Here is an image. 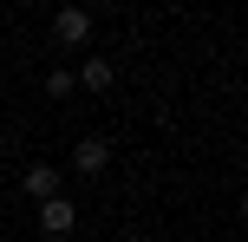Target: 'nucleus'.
Listing matches in <instances>:
<instances>
[{"instance_id":"nucleus-1","label":"nucleus","mask_w":248,"mask_h":242,"mask_svg":"<svg viewBox=\"0 0 248 242\" xmlns=\"http://www.w3.org/2000/svg\"><path fill=\"white\" fill-rule=\"evenodd\" d=\"M52 33H59L65 46H78V39L92 33V13L85 7H59V13H52Z\"/></svg>"},{"instance_id":"nucleus-2","label":"nucleus","mask_w":248,"mask_h":242,"mask_svg":"<svg viewBox=\"0 0 248 242\" xmlns=\"http://www.w3.org/2000/svg\"><path fill=\"white\" fill-rule=\"evenodd\" d=\"M72 223H78V210L65 203V196H46V203H39V229H46V236H65Z\"/></svg>"},{"instance_id":"nucleus-3","label":"nucleus","mask_w":248,"mask_h":242,"mask_svg":"<svg viewBox=\"0 0 248 242\" xmlns=\"http://www.w3.org/2000/svg\"><path fill=\"white\" fill-rule=\"evenodd\" d=\"M72 164L85 170V177H98V170L111 164V144H105V138H78V151H72Z\"/></svg>"},{"instance_id":"nucleus-4","label":"nucleus","mask_w":248,"mask_h":242,"mask_svg":"<svg viewBox=\"0 0 248 242\" xmlns=\"http://www.w3.org/2000/svg\"><path fill=\"white\" fill-rule=\"evenodd\" d=\"M26 196H33V203H46V196H59V170H52V164H33V170H26Z\"/></svg>"},{"instance_id":"nucleus-5","label":"nucleus","mask_w":248,"mask_h":242,"mask_svg":"<svg viewBox=\"0 0 248 242\" xmlns=\"http://www.w3.org/2000/svg\"><path fill=\"white\" fill-rule=\"evenodd\" d=\"M111 59H85V65H78V72H72V85H85V92H111Z\"/></svg>"},{"instance_id":"nucleus-6","label":"nucleus","mask_w":248,"mask_h":242,"mask_svg":"<svg viewBox=\"0 0 248 242\" xmlns=\"http://www.w3.org/2000/svg\"><path fill=\"white\" fill-rule=\"evenodd\" d=\"M46 92H52V98H65V92H72V72H59V65H52V72H46Z\"/></svg>"}]
</instances>
